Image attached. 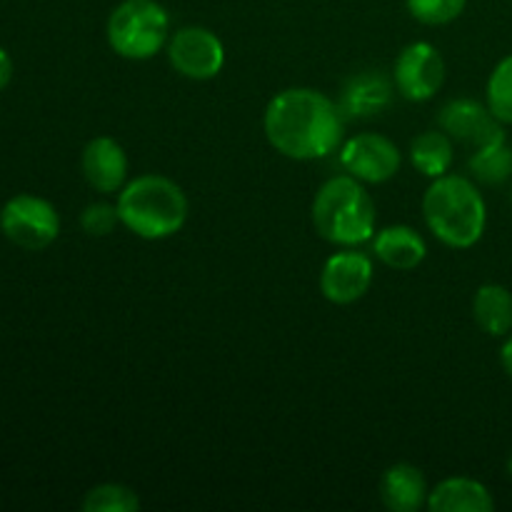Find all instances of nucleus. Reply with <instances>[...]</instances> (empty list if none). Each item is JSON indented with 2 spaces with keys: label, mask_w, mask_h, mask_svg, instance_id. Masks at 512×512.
I'll return each mask as SVG.
<instances>
[{
  "label": "nucleus",
  "mask_w": 512,
  "mask_h": 512,
  "mask_svg": "<svg viewBox=\"0 0 512 512\" xmlns=\"http://www.w3.org/2000/svg\"><path fill=\"white\" fill-rule=\"evenodd\" d=\"M373 255L393 270H415L428 258V243L413 225H388L375 230Z\"/></svg>",
  "instance_id": "nucleus-13"
},
{
  "label": "nucleus",
  "mask_w": 512,
  "mask_h": 512,
  "mask_svg": "<svg viewBox=\"0 0 512 512\" xmlns=\"http://www.w3.org/2000/svg\"><path fill=\"white\" fill-rule=\"evenodd\" d=\"M80 168H83L85 180L93 190L105 195H113L123 190L128 183V155L123 145L110 135H98L88 140L80 155Z\"/></svg>",
  "instance_id": "nucleus-12"
},
{
  "label": "nucleus",
  "mask_w": 512,
  "mask_h": 512,
  "mask_svg": "<svg viewBox=\"0 0 512 512\" xmlns=\"http://www.w3.org/2000/svg\"><path fill=\"white\" fill-rule=\"evenodd\" d=\"M105 38L125 60H150L168 45L170 15L158 0H123L108 15Z\"/></svg>",
  "instance_id": "nucleus-5"
},
{
  "label": "nucleus",
  "mask_w": 512,
  "mask_h": 512,
  "mask_svg": "<svg viewBox=\"0 0 512 512\" xmlns=\"http://www.w3.org/2000/svg\"><path fill=\"white\" fill-rule=\"evenodd\" d=\"M85 512H135L140 498L133 488L120 483H100L90 488L83 498Z\"/></svg>",
  "instance_id": "nucleus-21"
},
{
  "label": "nucleus",
  "mask_w": 512,
  "mask_h": 512,
  "mask_svg": "<svg viewBox=\"0 0 512 512\" xmlns=\"http://www.w3.org/2000/svg\"><path fill=\"white\" fill-rule=\"evenodd\" d=\"M423 218L430 233L453 250L480 243L488 228V205L478 183L465 175H440L423 195Z\"/></svg>",
  "instance_id": "nucleus-2"
},
{
  "label": "nucleus",
  "mask_w": 512,
  "mask_h": 512,
  "mask_svg": "<svg viewBox=\"0 0 512 512\" xmlns=\"http://www.w3.org/2000/svg\"><path fill=\"white\" fill-rule=\"evenodd\" d=\"M0 230L18 248L43 250L58 240L60 215L50 200L20 193L0 210Z\"/></svg>",
  "instance_id": "nucleus-6"
},
{
  "label": "nucleus",
  "mask_w": 512,
  "mask_h": 512,
  "mask_svg": "<svg viewBox=\"0 0 512 512\" xmlns=\"http://www.w3.org/2000/svg\"><path fill=\"white\" fill-rule=\"evenodd\" d=\"M340 165L365 185L388 183L403 165L398 145L380 133H358L340 143Z\"/></svg>",
  "instance_id": "nucleus-8"
},
{
  "label": "nucleus",
  "mask_w": 512,
  "mask_h": 512,
  "mask_svg": "<svg viewBox=\"0 0 512 512\" xmlns=\"http://www.w3.org/2000/svg\"><path fill=\"white\" fill-rule=\"evenodd\" d=\"M120 225L143 240H165L180 233L188 220L190 205L175 180L145 173L128 180L118 193Z\"/></svg>",
  "instance_id": "nucleus-3"
},
{
  "label": "nucleus",
  "mask_w": 512,
  "mask_h": 512,
  "mask_svg": "<svg viewBox=\"0 0 512 512\" xmlns=\"http://www.w3.org/2000/svg\"><path fill=\"white\" fill-rule=\"evenodd\" d=\"M313 225L318 235L338 248H358L375 235L378 208L373 195L353 175L325 180L313 198Z\"/></svg>",
  "instance_id": "nucleus-4"
},
{
  "label": "nucleus",
  "mask_w": 512,
  "mask_h": 512,
  "mask_svg": "<svg viewBox=\"0 0 512 512\" xmlns=\"http://www.w3.org/2000/svg\"><path fill=\"white\" fill-rule=\"evenodd\" d=\"M410 163L425 178L448 175L455 163V140L445 130H425L410 143Z\"/></svg>",
  "instance_id": "nucleus-17"
},
{
  "label": "nucleus",
  "mask_w": 512,
  "mask_h": 512,
  "mask_svg": "<svg viewBox=\"0 0 512 512\" xmlns=\"http://www.w3.org/2000/svg\"><path fill=\"white\" fill-rule=\"evenodd\" d=\"M170 65L188 80H213L225 65V45L203 25H185L170 33L165 45Z\"/></svg>",
  "instance_id": "nucleus-7"
},
{
  "label": "nucleus",
  "mask_w": 512,
  "mask_h": 512,
  "mask_svg": "<svg viewBox=\"0 0 512 512\" xmlns=\"http://www.w3.org/2000/svg\"><path fill=\"white\" fill-rule=\"evenodd\" d=\"M473 318L490 338L512 333V290L500 283H485L473 295Z\"/></svg>",
  "instance_id": "nucleus-16"
},
{
  "label": "nucleus",
  "mask_w": 512,
  "mask_h": 512,
  "mask_svg": "<svg viewBox=\"0 0 512 512\" xmlns=\"http://www.w3.org/2000/svg\"><path fill=\"white\" fill-rule=\"evenodd\" d=\"M468 170L475 183L490 185V188L512 180V145H508V138L473 150L468 158Z\"/></svg>",
  "instance_id": "nucleus-19"
},
{
  "label": "nucleus",
  "mask_w": 512,
  "mask_h": 512,
  "mask_svg": "<svg viewBox=\"0 0 512 512\" xmlns=\"http://www.w3.org/2000/svg\"><path fill=\"white\" fill-rule=\"evenodd\" d=\"M405 5H408V13L418 23L438 28V25H448L458 20L468 0H405Z\"/></svg>",
  "instance_id": "nucleus-22"
},
{
  "label": "nucleus",
  "mask_w": 512,
  "mask_h": 512,
  "mask_svg": "<svg viewBox=\"0 0 512 512\" xmlns=\"http://www.w3.org/2000/svg\"><path fill=\"white\" fill-rule=\"evenodd\" d=\"M500 365H503V370L512 380V333L505 335L503 345H500Z\"/></svg>",
  "instance_id": "nucleus-25"
},
{
  "label": "nucleus",
  "mask_w": 512,
  "mask_h": 512,
  "mask_svg": "<svg viewBox=\"0 0 512 512\" xmlns=\"http://www.w3.org/2000/svg\"><path fill=\"white\" fill-rule=\"evenodd\" d=\"M485 103L503 125H512V53L505 55L485 85Z\"/></svg>",
  "instance_id": "nucleus-20"
},
{
  "label": "nucleus",
  "mask_w": 512,
  "mask_h": 512,
  "mask_svg": "<svg viewBox=\"0 0 512 512\" xmlns=\"http://www.w3.org/2000/svg\"><path fill=\"white\" fill-rule=\"evenodd\" d=\"M398 93L413 103L435 98L445 83V60L440 50L428 40H415L400 50L393 68Z\"/></svg>",
  "instance_id": "nucleus-9"
},
{
  "label": "nucleus",
  "mask_w": 512,
  "mask_h": 512,
  "mask_svg": "<svg viewBox=\"0 0 512 512\" xmlns=\"http://www.w3.org/2000/svg\"><path fill=\"white\" fill-rule=\"evenodd\" d=\"M390 85L388 80L375 73H363L348 83L343 93V105L340 108L348 115H375L390 103Z\"/></svg>",
  "instance_id": "nucleus-18"
},
{
  "label": "nucleus",
  "mask_w": 512,
  "mask_h": 512,
  "mask_svg": "<svg viewBox=\"0 0 512 512\" xmlns=\"http://www.w3.org/2000/svg\"><path fill=\"white\" fill-rule=\"evenodd\" d=\"M510 203H512V185H510Z\"/></svg>",
  "instance_id": "nucleus-27"
},
{
  "label": "nucleus",
  "mask_w": 512,
  "mask_h": 512,
  "mask_svg": "<svg viewBox=\"0 0 512 512\" xmlns=\"http://www.w3.org/2000/svg\"><path fill=\"white\" fill-rule=\"evenodd\" d=\"M505 468H508V475L512 478V453H510V458H508V465H505Z\"/></svg>",
  "instance_id": "nucleus-26"
},
{
  "label": "nucleus",
  "mask_w": 512,
  "mask_h": 512,
  "mask_svg": "<svg viewBox=\"0 0 512 512\" xmlns=\"http://www.w3.org/2000/svg\"><path fill=\"white\" fill-rule=\"evenodd\" d=\"M120 225V215H118V205L113 203H90L88 208L80 213V228L85 230V235L90 238H105V235L113 233L115 228Z\"/></svg>",
  "instance_id": "nucleus-23"
},
{
  "label": "nucleus",
  "mask_w": 512,
  "mask_h": 512,
  "mask_svg": "<svg viewBox=\"0 0 512 512\" xmlns=\"http://www.w3.org/2000/svg\"><path fill=\"white\" fill-rule=\"evenodd\" d=\"M428 483L423 470L410 463H395L380 478V500L393 512H418L428 508Z\"/></svg>",
  "instance_id": "nucleus-14"
},
{
  "label": "nucleus",
  "mask_w": 512,
  "mask_h": 512,
  "mask_svg": "<svg viewBox=\"0 0 512 512\" xmlns=\"http://www.w3.org/2000/svg\"><path fill=\"white\" fill-rule=\"evenodd\" d=\"M373 258L358 248H340L320 270V293L333 305H353L373 285Z\"/></svg>",
  "instance_id": "nucleus-10"
},
{
  "label": "nucleus",
  "mask_w": 512,
  "mask_h": 512,
  "mask_svg": "<svg viewBox=\"0 0 512 512\" xmlns=\"http://www.w3.org/2000/svg\"><path fill=\"white\" fill-rule=\"evenodd\" d=\"M13 80V60H10L8 50L0 45V90Z\"/></svg>",
  "instance_id": "nucleus-24"
},
{
  "label": "nucleus",
  "mask_w": 512,
  "mask_h": 512,
  "mask_svg": "<svg viewBox=\"0 0 512 512\" xmlns=\"http://www.w3.org/2000/svg\"><path fill=\"white\" fill-rule=\"evenodd\" d=\"M430 512H493L495 498L488 485L473 478H445L428 493Z\"/></svg>",
  "instance_id": "nucleus-15"
},
{
  "label": "nucleus",
  "mask_w": 512,
  "mask_h": 512,
  "mask_svg": "<svg viewBox=\"0 0 512 512\" xmlns=\"http://www.w3.org/2000/svg\"><path fill=\"white\" fill-rule=\"evenodd\" d=\"M438 125L455 143L468 145L470 150L508 138L505 125L490 113L488 103H478L473 98H458L445 103L438 113Z\"/></svg>",
  "instance_id": "nucleus-11"
},
{
  "label": "nucleus",
  "mask_w": 512,
  "mask_h": 512,
  "mask_svg": "<svg viewBox=\"0 0 512 512\" xmlns=\"http://www.w3.org/2000/svg\"><path fill=\"white\" fill-rule=\"evenodd\" d=\"M263 130L285 158H328L343 143V108L315 88H288L265 108Z\"/></svg>",
  "instance_id": "nucleus-1"
}]
</instances>
